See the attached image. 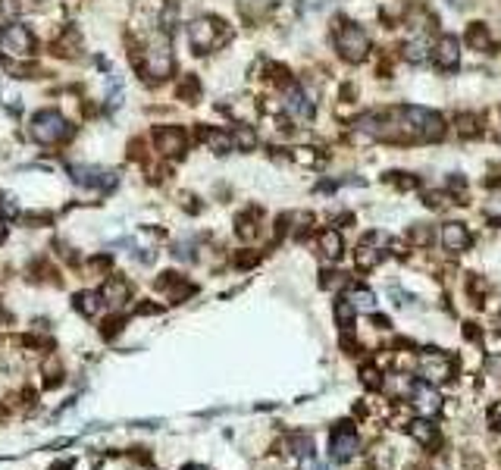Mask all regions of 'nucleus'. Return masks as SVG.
I'll return each instance as SVG.
<instances>
[{
    "instance_id": "18",
    "label": "nucleus",
    "mask_w": 501,
    "mask_h": 470,
    "mask_svg": "<svg viewBox=\"0 0 501 470\" xmlns=\"http://www.w3.org/2000/svg\"><path fill=\"white\" fill-rule=\"evenodd\" d=\"M401 53H404L407 63H426V57L432 53V47L426 38H413V41H407L404 47H401Z\"/></svg>"
},
{
    "instance_id": "26",
    "label": "nucleus",
    "mask_w": 501,
    "mask_h": 470,
    "mask_svg": "<svg viewBox=\"0 0 501 470\" xmlns=\"http://www.w3.org/2000/svg\"><path fill=\"white\" fill-rule=\"evenodd\" d=\"M354 314H357V311H354V307H351L345 298H342V301H336V320H338V326H342V329H351Z\"/></svg>"
},
{
    "instance_id": "29",
    "label": "nucleus",
    "mask_w": 501,
    "mask_h": 470,
    "mask_svg": "<svg viewBox=\"0 0 501 470\" xmlns=\"http://www.w3.org/2000/svg\"><path fill=\"white\" fill-rule=\"evenodd\" d=\"M476 129H479L476 116H473V113H460V116H458V132H460V135L470 138V135H476Z\"/></svg>"
},
{
    "instance_id": "32",
    "label": "nucleus",
    "mask_w": 501,
    "mask_h": 470,
    "mask_svg": "<svg viewBox=\"0 0 501 470\" xmlns=\"http://www.w3.org/2000/svg\"><path fill=\"white\" fill-rule=\"evenodd\" d=\"M198 91H200V85H198L195 76H188L182 85H179V98H188V94H191V98H198Z\"/></svg>"
},
{
    "instance_id": "39",
    "label": "nucleus",
    "mask_w": 501,
    "mask_h": 470,
    "mask_svg": "<svg viewBox=\"0 0 501 470\" xmlns=\"http://www.w3.org/2000/svg\"><path fill=\"white\" fill-rule=\"evenodd\" d=\"M50 470H72V467H69V464H53Z\"/></svg>"
},
{
    "instance_id": "28",
    "label": "nucleus",
    "mask_w": 501,
    "mask_h": 470,
    "mask_svg": "<svg viewBox=\"0 0 501 470\" xmlns=\"http://www.w3.org/2000/svg\"><path fill=\"white\" fill-rule=\"evenodd\" d=\"M291 160H295V163H304V166H317L320 163V157H317L313 147H295V151H291Z\"/></svg>"
},
{
    "instance_id": "34",
    "label": "nucleus",
    "mask_w": 501,
    "mask_h": 470,
    "mask_svg": "<svg viewBox=\"0 0 501 470\" xmlns=\"http://www.w3.org/2000/svg\"><path fill=\"white\" fill-rule=\"evenodd\" d=\"M423 198H426V204H432V207H442V204H448V194H442V192H426Z\"/></svg>"
},
{
    "instance_id": "9",
    "label": "nucleus",
    "mask_w": 501,
    "mask_h": 470,
    "mask_svg": "<svg viewBox=\"0 0 501 470\" xmlns=\"http://www.w3.org/2000/svg\"><path fill=\"white\" fill-rule=\"evenodd\" d=\"M72 182L85 185V188H113L116 185V173L110 170H97V166H69Z\"/></svg>"
},
{
    "instance_id": "19",
    "label": "nucleus",
    "mask_w": 501,
    "mask_h": 470,
    "mask_svg": "<svg viewBox=\"0 0 501 470\" xmlns=\"http://www.w3.org/2000/svg\"><path fill=\"white\" fill-rule=\"evenodd\" d=\"M345 301L354 307V311H376V295L370 292V288H351L348 295H345Z\"/></svg>"
},
{
    "instance_id": "25",
    "label": "nucleus",
    "mask_w": 501,
    "mask_h": 470,
    "mask_svg": "<svg viewBox=\"0 0 501 470\" xmlns=\"http://www.w3.org/2000/svg\"><path fill=\"white\" fill-rule=\"evenodd\" d=\"M232 147H238V151H254L257 147V135H254L251 126H238L232 132Z\"/></svg>"
},
{
    "instance_id": "38",
    "label": "nucleus",
    "mask_w": 501,
    "mask_h": 470,
    "mask_svg": "<svg viewBox=\"0 0 501 470\" xmlns=\"http://www.w3.org/2000/svg\"><path fill=\"white\" fill-rule=\"evenodd\" d=\"M4 239H6V223L0 220V245H4Z\"/></svg>"
},
{
    "instance_id": "14",
    "label": "nucleus",
    "mask_w": 501,
    "mask_h": 470,
    "mask_svg": "<svg viewBox=\"0 0 501 470\" xmlns=\"http://www.w3.org/2000/svg\"><path fill=\"white\" fill-rule=\"evenodd\" d=\"M442 245H445V251H451V254L467 251V245H470L467 226L464 223H445L442 226Z\"/></svg>"
},
{
    "instance_id": "6",
    "label": "nucleus",
    "mask_w": 501,
    "mask_h": 470,
    "mask_svg": "<svg viewBox=\"0 0 501 470\" xmlns=\"http://www.w3.org/2000/svg\"><path fill=\"white\" fill-rule=\"evenodd\" d=\"M223 25H226V22H219V19H210V16L195 19V22L188 25V44L195 47V53H210L219 41H226V38H219V32H226Z\"/></svg>"
},
{
    "instance_id": "7",
    "label": "nucleus",
    "mask_w": 501,
    "mask_h": 470,
    "mask_svg": "<svg viewBox=\"0 0 501 470\" xmlns=\"http://www.w3.org/2000/svg\"><path fill=\"white\" fill-rule=\"evenodd\" d=\"M153 141H157V151L163 157H182L185 147H188V135H185L179 126H163V129L153 132Z\"/></svg>"
},
{
    "instance_id": "23",
    "label": "nucleus",
    "mask_w": 501,
    "mask_h": 470,
    "mask_svg": "<svg viewBox=\"0 0 501 470\" xmlns=\"http://www.w3.org/2000/svg\"><path fill=\"white\" fill-rule=\"evenodd\" d=\"M354 257H357V267H360V270H373V267L383 260V251H379V248H373L370 241H364V245L357 248V254H354Z\"/></svg>"
},
{
    "instance_id": "27",
    "label": "nucleus",
    "mask_w": 501,
    "mask_h": 470,
    "mask_svg": "<svg viewBox=\"0 0 501 470\" xmlns=\"http://www.w3.org/2000/svg\"><path fill=\"white\" fill-rule=\"evenodd\" d=\"M257 217H260L257 210H248L245 217H238V235H242V239H254V235H257V226H254Z\"/></svg>"
},
{
    "instance_id": "16",
    "label": "nucleus",
    "mask_w": 501,
    "mask_h": 470,
    "mask_svg": "<svg viewBox=\"0 0 501 470\" xmlns=\"http://www.w3.org/2000/svg\"><path fill=\"white\" fill-rule=\"evenodd\" d=\"M100 301L110 307H123L129 301V282L125 279H107L104 292H100Z\"/></svg>"
},
{
    "instance_id": "36",
    "label": "nucleus",
    "mask_w": 501,
    "mask_h": 470,
    "mask_svg": "<svg viewBox=\"0 0 501 470\" xmlns=\"http://www.w3.org/2000/svg\"><path fill=\"white\" fill-rule=\"evenodd\" d=\"M489 370L492 373H501V358H498V354H495V358H489Z\"/></svg>"
},
{
    "instance_id": "17",
    "label": "nucleus",
    "mask_w": 501,
    "mask_h": 470,
    "mask_svg": "<svg viewBox=\"0 0 501 470\" xmlns=\"http://www.w3.org/2000/svg\"><path fill=\"white\" fill-rule=\"evenodd\" d=\"M320 248H323V254L329 260H338L345 251V241H342V232L338 229H326L323 235H320Z\"/></svg>"
},
{
    "instance_id": "10",
    "label": "nucleus",
    "mask_w": 501,
    "mask_h": 470,
    "mask_svg": "<svg viewBox=\"0 0 501 470\" xmlns=\"http://www.w3.org/2000/svg\"><path fill=\"white\" fill-rule=\"evenodd\" d=\"M420 373H423L430 382H445V380H451V361L445 358L442 351L430 348V351L420 358Z\"/></svg>"
},
{
    "instance_id": "40",
    "label": "nucleus",
    "mask_w": 501,
    "mask_h": 470,
    "mask_svg": "<svg viewBox=\"0 0 501 470\" xmlns=\"http://www.w3.org/2000/svg\"><path fill=\"white\" fill-rule=\"evenodd\" d=\"M188 470H204V467H188Z\"/></svg>"
},
{
    "instance_id": "24",
    "label": "nucleus",
    "mask_w": 501,
    "mask_h": 470,
    "mask_svg": "<svg viewBox=\"0 0 501 470\" xmlns=\"http://www.w3.org/2000/svg\"><path fill=\"white\" fill-rule=\"evenodd\" d=\"M76 311L85 314V317H95L100 311V295L97 292H78L76 295Z\"/></svg>"
},
{
    "instance_id": "5",
    "label": "nucleus",
    "mask_w": 501,
    "mask_h": 470,
    "mask_svg": "<svg viewBox=\"0 0 501 470\" xmlns=\"http://www.w3.org/2000/svg\"><path fill=\"white\" fill-rule=\"evenodd\" d=\"M32 51H35V38H32V32L25 29L22 22H13L0 32V53H4V57L25 60V57H32Z\"/></svg>"
},
{
    "instance_id": "8",
    "label": "nucleus",
    "mask_w": 501,
    "mask_h": 470,
    "mask_svg": "<svg viewBox=\"0 0 501 470\" xmlns=\"http://www.w3.org/2000/svg\"><path fill=\"white\" fill-rule=\"evenodd\" d=\"M411 401L420 417H436V414L442 411V395L432 386H426V382H417V386L411 389Z\"/></svg>"
},
{
    "instance_id": "21",
    "label": "nucleus",
    "mask_w": 501,
    "mask_h": 470,
    "mask_svg": "<svg viewBox=\"0 0 501 470\" xmlns=\"http://www.w3.org/2000/svg\"><path fill=\"white\" fill-rule=\"evenodd\" d=\"M204 141L213 154H229L232 151V135L229 132H217V129H207L204 132Z\"/></svg>"
},
{
    "instance_id": "30",
    "label": "nucleus",
    "mask_w": 501,
    "mask_h": 470,
    "mask_svg": "<svg viewBox=\"0 0 501 470\" xmlns=\"http://www.w3.org/2000/svg\"><path fill=\"white\" fill-rule=\"evenodd\" d=\"M22 10H25L22 0H0V13H4L6 19H16Z\"/></svg>"
},
{
    "instance_id": "20",
    "label": "nucleus",
    "mask_w": 501,
    "mask_h": 470,
    "mask_svg": "<svg viewBox=\"0 0 501 470\" xmlns=\"http://www.w3.org/2000/svg\"><path fill=\"white\" fill-rule=\"evenodd\" d=\"M467 44H470L473 51H492V38H489V29H486L483 22H473L470 29H467Z\"/></svg>"
},
{
    "instance_id": "3",
    "label": "nucleus",
    "mask_w": 501,
    "mask_h": 470,
    "mask_svg": "<svg viewBox=\"0 0 501 470\" xmlns=\"http://www.w3.org/2000/svg\"><path fill=\"white\" fill-rule=\"evenodd\" d=\"M398 116L404 119V129H411L413 135L426 138V141H439L445 135V123L439 113L426 110V107H401Z\"/></svg>"
},
{
    "instance_id": "12",
    "label": "nucleus",
    "mask_w": 501,
    "mask_h": 470,
    "mask_svg": "<svg viewBox=\"0 0 501 470\" xmlns=\"http://www.w3.org/2000/svg\"><path fill=\"white\" fill-rule=\"evenodd\" d=\"M357 436L348 429V423H342V429H336L332 433V442H329V452H332V458L342 464V461H351L354 455H357Z\"/></svg>"
},
{
    "instance_id": "35",
    "label": "nucleus",
    "mask_w": 501,
    "mask_h": 470,
    "mask_svg": "<svg viewBox=\"0 0 501 470\" xmlns=\"http://www.w3.org/2000/svg\"><path fill=\"white\" fill-rule=\"evenodd\" d=\"M110 267V257H95L91 260V270H107Z\"/></svg>"
},
{
    "instance_id": "37",
    "label": "nucleus",
    "mask_w": 501,
    "mask_h": 470,
    "mask_svg": "<svg viewBox=\"0 0 501 470\" xmlns=\"http://www.w3.org/2000/svg\"><path fill=\"white\" fill-rule=\"evenodd\" d=\"M304 470H326V464H320V461H310V458H307Z\"/></svg>"
},
{
    "instance_id": "1",
    "label": "nucleus",
    "mask_w": 501,
    "mask_h": 470,
    "mask_svg": "<svg viewBox=\"0 0 501 470\" xmlns=\"http://www.w3.org/2000/svg\"><path fill=\"white\" fill-rule=\"evenodd\" d=\"M69 123L63 119V113L57 110H38L32 116V126H29V135L38 141V145L50 147V145H60L63 138H69Z\"/></svg>"
},
{
    "instance_id": "13",
    "label": "nucleus",
    "mask_w": 501,
    "mask_h": 470,
    "mask_svg": "<svg viewBox=\"0 0 501 470\" xmlns=\"http://www.w3.org/2000/svg\"><path fill=\"white\" fill-rule=\"evenodd\" d=\"M285 110H289L295 119H313V100H310V94H307L304 88H298V85H291L289 94H285Z\"/></svg>"
},
{
    "instance_id": "33",
    "label": "nucleus",
    "mask_w": 501,
    "mask_h": 470,
    "mask_svg": "<svg viewBox=\"0 0 501 470\" xmlns=\"http://www.w3.org/2000/svg\"><path fill=\"white\" fill-rule=\"evenodd\" d=\"M411 239L417 241V245H430V241H432V229H430V226H413Z\"/></svg>"
},
{
    "instance_id": "31",
    "label": "nucleus",
    "mask_w": 501,
    "mask_h": 470,
    "mask_svg": "<svg viewBox=\"0 0 501 470\" xmlns=\"http://www.w3.org/2000/svg\"><path fill=\"white\" fill-rule=\"evenodd\" d=\"M360 380H364V386H370V389L383 386V376H379L376 367H364V370H360Z\"/></svg>"
},
{
    "instance_id": "4",
    "label": "nucleus",
    "mask_w": 501,
    "mask_h": 470,
    "mask_svg": "<svg viewBox=\"0 0 501 470\" xmlns=\"http://www.w3.org/2000/svg\"><path fill=\"white\" fill-rule=\"evenodd\" d=\"M336 47L348 63H360V60H366V53H370V35H366L360 25L345 22L342 29L336 32Z\"/></svg>"
},
{
    "instance_id": "15",
    "label": "nucleus",
    "mask_w": 501,
    "mask_h": 470,
    "mask_svg": "<svg viewBox=\"0 0 501 470\" xmlns=\"http://www.w3.org/2000/svg\"><path fill=\"white\" fill-rule=\"evenodd\" d=\"M157 286L170 295V301H182V298H188V295L195 292V286H191L188 279H182L179 273H163V276L157 279Z\"/></svg>"
},
{
    "instance_id": "11",
    "label": "nucleus",
    "mask_w": 501,
    "mask_h": 470,
    "mask_svg": "<svg viewBox=\"0 0 501 470\" xmlns=\"http://www.w3.org/2000/svg\"><path fill=\"white\" fill-rule=\"evenodd\" d=\"M432 60H436V66H439V69H445V72L458 69V63H460V44H458V38H454V35H442V38H439L436 47H432Z\"/></svg>"
},
{
    "instance_id": "2",
    "label": "nucleus",
    "mask_w": 501,
    "mask_h": 470,
    "mask_svg": "<svg viewBox=\"0 0 501 470\" xmlns=\"http://www.w3.org/2000/svg\"><path fill=\"white\" fill-rule=\"evenodd\" d=\"M142 69L151 82H160L172 72V47L166 35H153L148 47H144V57H142Z\"/></svg>"
},
{
    "instance_id": "22",
    "label": "nucleus",
    "mask_w": 501,
    "mask_h": 470,
    "mask_svg": "<svg viewBox=\"0 0 501 470\" xmlns=\"http://www.w3.org/2000/svg\"><path fill=\"white\" fill-rule=\"evenodd\" d=\"M407 429H411V436H413L417 442H423V445H432V442H436V427L430 423V417L413 420Z\"/></svg>"
}]
</instances>
